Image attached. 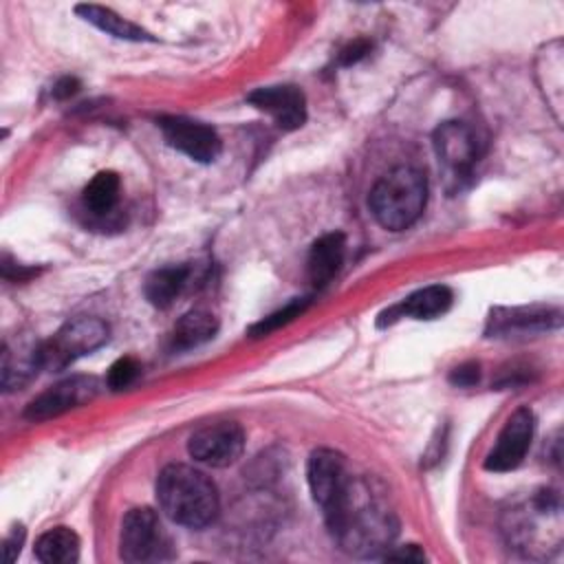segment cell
Instances as JSON below:
<instances>
[{
    "mask_svg": "<svg viewBox=\"0 0 564 564\" xmlns=\"http://www.w3.org/2000/svg\"><path fill=\"white\" fill-rule=\"evenodd\" d=\"M42 368L40 364V344L31 341H7L2 350V388L15 390L24 386L33 372Z\"/></svg>",
    "mask_w": 564,
    "mask_h": 564,
    "instance_id": "15",
    "label": "cell"
},
{
    "mask_svg": "<svg viewBox=\"0 0 564 564\" xmlns=\"http://www.w3.org/2000/svg\"><path fill=\"white\" fill-rule=\"evenodd\" d=\"M86 22H90L93 26H97L99 31L119 37V40H130V42H150L154 40L145 29H141L139 24L121 18L119 13H115L112 9L106 7H97V4H79L75 9Z\"/></svg>",
    "mask_w": 564,
    "mask_h": 564,
    "instance_id": "16",
    "label": "cell"
},
{
    "mask_svg": "<svg viewBox=\"0 0 564 564\" xmlns=\"http://www.w3.org/2000/svg\"><path fill=\"white\" fill-rule=\"evenodd\" d=\"M99 392V381L95 377H70L64 379L48 390H44L40 397H35L29 405L24 416L29 421H46L51 416H59L82 403H88Z\"/></svg>",
    "mask_w": 564,
    "mask_h": 564,
    "instance_id": "10",
    "label": "cell"
},
{
    "mask_svg": "<svg viewBox=\"0 0 564 564\" xmlns=\"http://www.w3.org/2000/svg\"><path fill=\"white\" fill-rule=\"evenodd\" d=\"M156 498L163 513L183 527L203 529L218 516L216 485L183 463H172L156 478Z\"/></svg>",
    "mask_w": 564,
    "mask_h": 564,
    "instance_id": "2",
    "label": "cell"
},
{
    "mask_svg": "<svg viewBox=\"0 0 564 564\" xmlns=\"http://www.w3.org/2000/svg\"><path fill=\"white\" fill-rule=\"evenodd\" d=\"M383 560H405V562H423L425 553L416 544H405L397 546L394 551H386Z\"/></svg>",
    "mask_w": 564,
    "mask_h": 564,
    "instance_id": "25",
    "label": "cell"
},
{
    "mask_svg": "<svg viewBox=\"0 0 564 564\" xmlns=\"http://www.w3.org/2000/svg\"><path fill=\"white\" fill-rule=\"evenodd\" d=\"M79 90V82L75 77H62L55 86H53V95L55 99H66L70 95H75Z\"/></svg>",
    "mask_w": 564,
    "mask_h": 564,
    "instance_id": "27",
    "label": "cell"
},
{
    "mask_svg": "<svg viewBox=\"0 0 564 564\" xmlns=\"http://www.w3.org/2000/svg\"><path fill=\"white\" fill-rule=\"evenodd\" d=\"M121 557L132 564L141 562H159L172 557V542L165 533L159 516L148 509H130L121 522L119 535Z\"/></svg>",
    "mask_w": 564,
    "mask_h": 564,
    "instance_id": "5",
    "label": "cell"
},
{
    "mask_svg": "<svg viewBox=\"0 0 564 564\" xmlns=\"http://www.w3.org/2000/svg\"><path fill=\"white\" fill-rule=\"evenodd\" d=\"M119 192H121V181H119L117 172L108 170V172H99L93 176V181L84 187L82 200L90 214L106 216L117 207Z\"/></svg>",
    "mask_w": 564,
    "mask_h": 564,
    "instance_id": "20",
    "label": "cell"
},
{
    "mask_svg": "<svg viewBox=\"0 0 564 564\" xmlns=\"http://www.w3.org/2000/svg\"><path fill=\"white\" fill-rule=\"evenodd\" d=\"M452 291L445 284H432L425 289H419L416 293L408 295L401 304L388 308L381 313V324L383 322H394L399 317H414V319H436L443 313L449 311L452 306Z\"/></svg>",
    "mask_w": 564,
    "mask_h": 564,
    "instance_id": "13",
    "label": "cell"
},
{
    "mask_svg": "<svg viewBox=\"0 0 564 564\" xmlns=\"http://www.w3.org/2000/svg\"><path fill=\"white\" fill-rule=\"evenodd\" d=\"M22 542H24V531H22V527H18V529H13L11 535L4 540V560H7V562H13V560L18 557V553H20V549H22Z\"/></svg>",
    "mask_w": 564,
    "mask_h": 564,
    "instance_id": "26",
    "label": "cell"
},
{
    "mask_svg": "<svg viewBox=\"0 0 564 564\" xmlns=\"http://www.w3.org/2000/svg\"><path fill=\"white\" fill-rule=\"evenodd\" d=\"M247 99L251 106L267 112L282 130L302 128L306 121V99L297 86H264L253 90Z\"/></svg>",
    "mask_w": 564,
    "mask_h": 564,
    "instance_id": "12",
    "label": "cell"
},
{
    "mask_svg": "<svg viewBox=\"0 0 564 564\" xmlns=\"http://www.w3.org/2000/svg\"><path fill=\"white\" fill-rule=\"evenodd\" d=\"M159 128L174 150L198 163H212L220 154V139L214 128L187 117H161Z\"/></svg>",
    "mask_w": 564,
    "mask_h": 564,
    "instance_id": "9",
    "label": "cell"
},
{
    "mask_svg": "<svg viewBox=\"0 0 564 564\" xmlns=\"http://www.w3.org/2000/svg\"><path fill=\"white\" fill-rule=\"evenodd\" d=\"M427 200L425 174L401 165L377 181L370 192V212L377 223L390 231L408 229L416 223Z\"/></svg>",
    "mask_w": 564,
    "mask_h": 564,
    "instance_id": "3",
    "label": "cell"
},
{
    "mask_svg": "<svg viewBox=\"0 0 564 564\" xmlns=\"http://www.w3.org/2000/svg\"><path fill=\"white\" fill-rule=\"evenodd\" d=\"M478 377H480V366L474 364V361H469V364L456 366V368L452 370V375H449V381H452L454 386L469 388V386H474V383L478 381Z\"/></svg>",
    "mask_w": 564,
    "mask_h": 564,
    "instance_id": "23",
    "label": "cell"
},
{
    "mask_svg": "<svg viewBox=\"0 0 564 564\" xmlns=\"http://www.w3.org/2000/svg\"><path fill=\"white\" fill-rule=\"evenodd\" d=\"M35 557L44 564H73L79 560V538L68 527H55L35 542Z\"/></svg>",
    "mask_w": 564,
    "mask_h": 564,
    "instance_id": "19",
    "label": "cell"
},
{
    "mask_svg": "<svg viewBox=\"0 0 564 564\" xmlns=\"http://www.w3.org/2000/svg\"><path fill=\"white\" fill-rule=\"evenodd\" d=\"M346 253V238L339 231H330L322 238H317L308 251V278L315 286L328 284L335 273L339 271Z\"/></svg>",
    "mask_w": 564,
    "mask_h": 564,
    "instance_id": "14",
    "label": "cell"
},
{
    "mask_svg": "<svg viewBox=\"0 0 564 564\" xmlns=\"http://www.w3.org/2000/svg\"><path fill=\"white\" fill-rule=\"evenodd\" d=\"M308 302H311L308 297H295V300H291V302L284 304L282 308H278V311H273L271 315H267V317H262L260 322H256V324L249 328V335H251V337H267L269 333H273V330L286 326L289 322H293L295 317H300V315L306 311Z\"/></svg>",
    "mask_w": 564,
    "mask_h": 564,
    "instance_id": "21",
    "label": "cell"
},
{
    "mask_svg": "<svg viewBox=\"0 0 564 564\" xmlns=\"http://www.w3.org/2000/svg\"><path fill=\"white\" fill-rule=\"evenodd\" d=\"M434 150L438 161L456 176L469 174L480 156V141L471 126L463 121H445L434 132Z\"/></svg>",
    "mask_w": 564,
    "mask_h": 564,
    "instance_id": "11",
    "label": "cell"
},
{
    "mask_svg": "<svg viewBox=\"0 0 564 564\" xmlns=\"http://www.w3.org/2000/svg\"><path fill=\"white\" fill-rule=\"evenodd\" d=\"M218 330V319L203 308H194L185 313L172 330V346L176 350H189L205 341H209Z\"/></svg>",
    "mask_w": 564,
    "mask_h": 564,
    "instance_id": "18",
    "label": "cell"
},
{
    "mask_svg": "<svg viewBox=\"0 0 564 564\" xmlns=\"http://www.w3.org/2000/svg\"><path fill=\"white\" fill-rule=\"evenodd\" d=\"M141 372V366L137 359L132 357H121L117 359L110 368H108V377H106V383L110 390H123L128 386L134 383V379L139 377Z\"/></svg>",
    "mask_w": 564,
    "mask_h": 564,
    "instance_id": "22",
    "label": "cell"
},
{
    "mask_svg": "<svg viewBox=\"0 0 564 564\" xmlns=\"http://www.w3.org/2000/svg\"><path fill=\"white\" fill-rule=\"evenodd\" d=\"M533 412L529 408H518L498 434L496 445L485 458V469L489 471H511L516 469L531 445L533 438Z\"/></svg>",
    "mask_w": 564,
    "mask_h": 564,
    "instance_id": "8",
    "label": "cell"
},
{
    "mask_svg": "<svg viewBox=\"0 0 564 564\" xmlns=\"http://www.w3.org/2000/svg\"><path fill=\"white\" fill-rule=\"evenodd\" d=\"M245 449V432L234 421H216L198 427L187 443V452L194 460L209 467L234 465Z\"/></svg>",
    "mask_w": 564,
    "mask_h": 564,
    "instance_id": "7",
    "label": "cell"
},
{
    "mask_svg": "<svg viewBox=\"0 0 564 564\" xmlns=\"http://www.w3.org/2000/svg\"><path fill=\"white\" fill-rule=\"evenodd\" d=\"M187 280H189V267H185V264L163 267L148 275L143 293L150 304H154L159 308H167L181 295Z\"/></svg>",
    "mask_w": 564,
    "mask_h": 564,
    "instance_id": "17",
    "label": "cell"
},
{
    "mask_svg": "<svg viewBox=\"0 0 564 564\" xmlns=\"http://www.w3.org/2000/svg\"><path fill=\"white\" fill-rule=\"evenodd\" d=\"M368 51H370V44H368L366 40H355V42H350V44L339 53V64H341V66H352V64H357L359 59H364V57L368 55Z\"/></svg>",
    "mask_w": 564,
    "mask_h": 564,
    "instance_id": "24",
    "label": "cell"
},
{
    "mask_svg": "<svg viewBox=\"0 0 564 564\" xmlns=\"http://www.w3.org/2000/svg\"><path fill=\"white\" fill-rule=\"evenodd\" d=\"M308 487L313 494V500L322 507L324 516L333 513L337 505L344 500L352 478L348 476L346 460L335 449H315L308 458L306 467Z\"/></svg>",
    "mask_w": 564,
    "mask_h": 564,
    "instance_id": "6",
    "label": "cell"
},
{
    "mask_svg": "<svg viewBox=\"0 0 564 564\" xmlns=\"http://www.w3.org/2000/svg\"><path fill=\"white\" fill-rule=\"evenodd\" d=\"M108 341V324L99 317H77L66 322L48 341L40 344V364L62 370Z\"/></svg>",
    "mask_w": 564,
    "mask_h": 564,
    "instance_id": "4",
    "label": "cell"
},
{
    "mask_svg": "<svg viewBox=\"0 0 564 564\" xmlns=\"http://www.w3.org/2000/svg\"><path fill=\"white\" fill-rule=\"evenodd\" d=\"M337 542L355 555H379L388 551L397 535V518L361 482H350L337 509L324 516Z\"/></svg>",
    "mask_w": 564,
    "mask_h": 564,
    "instance_id": "1",
    "label": "cell"
}]
</instances>
